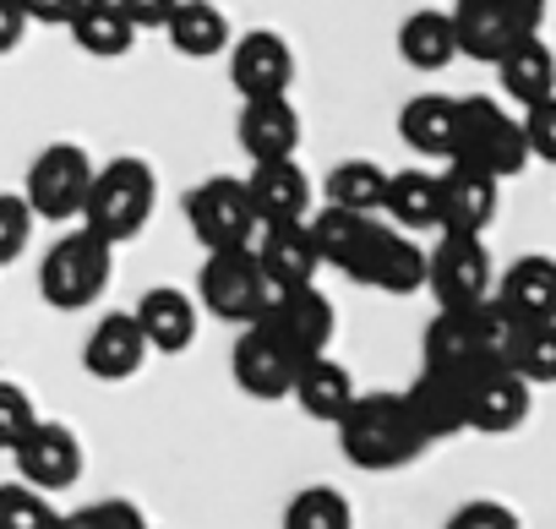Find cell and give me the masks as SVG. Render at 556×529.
I'll list each match as a JSON object with an SVG mask.
<instances>
[{
	"label": "cell",
	"mask_w": 556,
	"mask_h": 529,
	"mask_svg": "<svg viewBox=\"0 0 556 529\" xmlns=\"http://www.w3.org/2000/svg\"><path fill=\"white\" fill-rule=\"evenodd\" d=\"M339 448H344V458H350L355 469L382 475V469L415 464L431 442H426V431L415 426L404 393H361V399L350 404V415L339 420Z\"/></svg>",
	"instance_id": "6da1fadb"
},
{
	"label": "cell",
	"mask_w": 556,
	"mask_h": 529,
	"mask_svg": "<svg viewBox=\"0 0 556 529\" xmlns=\"http://www.w3.org/2000/svg\"><path fill=\"white\" fill-rule=\"evenodd\" d=\"M159 207V175L148 159H110L104 169H93V186H88V202H83V229L93 240H104L110 251L115 245H131L148 218Z\"/></svg>",
	"instance_id": "7a4b0ae2"
},
{
	"label": "cell",
	"mask_w": 556,
	"mask_h": 529,
	"mask_svg": "<svg viewBox=\"0 0 556 529\" xmlns=\"http://www.w3.org/2000/svg\"><path fill=\"white\" fill-rule=\"evenodd\" d=\"M447 164H464V169H475V175H491L496 186L513 180V175L529 164L518 115H507L491 93L458 99V131H453V159H447Z\"/></svg>",
	"instance_id": "3957f363"
},
{
	"label": "cell",
	"mask_w": 556,
	"mask_h": 529,
	"mask_svg": "<svg viewBox=\"0 0 556 529\" xmlns=\"http://www.w3.org/2000/svg\"><path fill=\"white\" fill-rule=\"evenodd\" d=\"M273 285L267 274L256 268L251 245L245 251H218V256H202L197 268V312L229 323V328H256L267 312H273Z\"/></svg>",
	"instance_id": "277c9868"
},
{
	"label": "cell",
	"mask_w": 556,
	"mask_h": 529,
	"mask_svg": "<svg viewBox=\"0 0 556 529\" xmlns=\"http://www.w3.org/2000/svg\"><path fill=\"white\" fill-rule=\"evenodd\" d=\"M110 274H115V251L88 229H66L39 262V295L55 312H83L110 290Z\"/></svg>",
	"instance_id": "5b68a950"
},
{
	"label": "cell",
	"mask_w": 556,
	"mask_h": 529,
	"mask_svg": "<svg viewBox=\"0 0 556 529\" xmlns=\"http://www.w3.org/2000/svg\"><path fill=\"white\" fill-rule=\"evenodd\" d=\"M453 17V45L469 61H502L507 50H518L523 39H540L545 7L540 0H464L447 12Z\"/></svg>",
	"instance_id": "8992f818"
},
{
	"label": "cell",
	"mask_w": 556,
	"mask_h": 529,
	"mask_svg": "<svg viewBox=\"0 0 556 529\" xmlns=\"http://www.w3.org/2000/svg\"><path fill=\"white\" fill-rule=\"evenodd\" d=\"M93 169H99V164L88 159V148H77V142H50V148L34 153V164H28L17 197H23L28 213L45 218V224L83 218V202H88Z\"/></svg>",
	"instance_id": "52a82bcc"
},
{
	"label": "cell",
	"mask_w": 556,
	"mask_h": 529,
	"mask_svg": "<svg viewBox=\"0 0 556 529\" xmlns=\"http://www.w3.org/2000/svg\"><path fill=\"white\" fill-rule=\"evenodd\" d=\"M186 224L197 235V245H207V256L218 251H245L256 235V213L245 197L240 175H207L186 191Z\"/></svg>",
	"instance_id": "ba28073f"
},
{
	"label": "cell",
	"mask_w": 556,
	"mask_h": 529,
	"mask_svg": "<svg viewBox=\"0 0 556 529\" xmlns=\"http://www.w3.org/2000/svg\"><path fill=\"white\" fill-rule=\"evenodd\" d=\"M426 290L437 295V312H475V306H485L491 290H496L485 240L442 235V240L426 251Z\"/></svg>",
	"instance_id": "9c48e42d"
},
{
	"label": "cell",
	"mask_w": 556,
	"mask_h": 529,
	"mask_svg": "<svg viewBox=\"0 0 556 529\" xmlns=\"http://www.w3.org/2000/svg\"><path fill=\"white\" fill-rule=\"evenodd\" d=\"M344 279L382 290V295H415L426 290V245H415L409 235H399L393 224H371V235L361 240V251L350 256Z\"/></svg>",
	"instance_id": "30bf717a"
},
{
	"label": "cell",
	"mask_w": 556,
	"mask_h": 529,
	"mask_svg": "<svg viewBox=\"0 0 556 529\" xmlns=\"http://www.w3.org/2000/svg\"><path fill=\"white\" fill-rule=\"evenodd\" d=\"M229 377L245 399H262V404H278L295 393V377H301V355L278 339L267 323L256 328H240L235 350H229Z\"/></svg>",
	"instance_id": "8fae6325"
},
{
	"label": "cell",
	"mask_w": 556,
	"mask_h": 529,
	"mask_svg": "<svg viewBox=\"0 0 556 529\" xmlns=\"http://www.w3.org/2000/svg\"><path fill=\"white\" fill-rule=\"evenodd\" d=\"M229 83H235L240 104L290 99V88H295V50L278 39L273 28H251L229 50Z\"/></svg>",
	"instance_id": "7c38bea8"
},
{
	"label": "cell",
	"mask_w": 556,
	"mask_h": 529,
	"mask_svg": "<svg viewBox=\"0 0 556 529\" xmlns=\"http://www.w3.org/2000/svg\"><path fill=\"white\" fill-rule=\"evenodd\" d=\"M12 464H17V480H23V486H34L39 496H55V491H72V486H77V475H83V442H77L72 426L39 420V426L17 442Z\"/></svg>",
	"instance_id": "4fadbf2b"
},
{
	"label": "cell",
	"mask_w": 556,
	"mask_h": 529,
	"mask_svg": "<svg viewBox=\"0 0 556 529\" xmlns=\"http://www.w3.org/2000/svg\"><path fill=\"white\" fill-rule=\"evenodd\" d=\"M262 323L301 355V366H306V361H323L328 344H333V333H339V312H333V301H328L317 285H306V290H278V295H273V312H267Z\"/></svg>",
	"instance_id": "5bb4252c"
},
{
	"label": "cell",
	"mask_w": 556,
	"mask_h": 529,
	"mask_svg": "<svg viewBox=\"0 0 556 529\" xmlns=\"http://www.w3.org/2000/svg\"><path fill=\"white\" fill-rule=\"evenodd\" d=\"M251 256H256V268L267 274L273 290H306L323 274L312 218L306 224H267V229H256L251 235Z\"/></svg>",
	"instance_id": "9a60e30c"
},
{
	"label": "cell",
	"mask_w": 556,
	"mask_h": 529,
	"mask_svg": "<svg viewBox=\"0 0 556 529\" xmlns=\"http://www.w3.org/2000/svg\"><path fill=\"white\" fill-rule=\"evenodd\" d=\"M442 186V218H437V235H469V240H485V229L496 224V207H502V186L491 175H475L464 164H447L437 175Z\"/></svg>",
	"instance_id": "2e32d148"
},
{
	"label": "cell",
	"mask_w": 556,
	"mask_h": 529,
	"mask_svg": "<svg viewBox=\"0 0 556 529\" xmlns=\"http://www.w3.org/2000/svg\"><path fill=\"white\" fill-rule=\"evenodd\" d=\"M245 180V197H251V213H256V229L267 224H306L317 207H312V180L295 159L285 164H251Z\"/></svg>",
	"instance_id": "e0dca14e"
},
{
	"label": "cell",
	"mask_w": 556,
	"mask_h": 529,
	"mask_svg": "<svg viewBox=\"0 0 556 529\" xmlns=\"http://www.w3.org/2000/svg\"><path fill=\"white\" fill-rule=\"evenodd\" d=\"M469 382L475 377H453V371H426L420 366V377L404 388V404H409L415 426L426 431V442L469 431Z\"/></svg>",
	"instance_id": "ac0fdd59"
},
{
	"label": "cell",
	"mask_w": 556,
	"mask_h": 529,
	"mask_svg": "<svg viewBox=\"0 0 556 529\" xmlns=\"http://www.w3.org/2000/svg\"><path fill=\"white\" fill-rule=\"evenodd\" d=\"M491 301H496L507 317H518L523 328L556 323V256H540V251H534V256L507 262V274L496 279Z\"/></svg>",
	"instance_id": "d6986e66"
},
{
	"label": "cell",
	"mask_w": 556,
	"mask_h": 529,
	"mask_svg": "<svg viewBox=\"0 0 556 529\" xmlns=\"http://www.w3.org/2000/svg\"><path fill=\"white\" fill-rule=\"evenodd\" d=\"M235 142L251 164H285L301 153V110L290 99H267V104H240Z\"/></svg>",
	"instance_id": "ffe728a7"
},
{
	"label": "cell",
	"mask_w": 556,
	"mask_h": 529,
	"mask_svg": "<svg viewBox=\"0 0 556 529\" xmlns=\"http://www.w3.org/2000/svg\"><path fill=\"white\" fill-rule=\"evenodd\" d=\"M131 323L148 339V355H186L197 344V301L186 290H169V285L142 290V301L131 306Z\"/></svg>",
	"instance_id": "44dd1931"
},
{
	"label": "cell",
	"mask_w": 556,
	"mask_h": 529,
	"mask_svg": "<svg viewBox=\"0 0 556 529\" xmlns=\"http://www.w3.org/2000/svg\"><path fill=\"white\" fill-rule=\"evenodd\" d=\"M142 361H148V339L137 333L131 312L99 317L93 333L83 339V366H88V377H99V382H126V377L142 371Z\"/></svg>",
	"instance_id": "7402d4cb"
},
{
	"label": "cell",
	"mask_w": 556,
	"mask_h": 529,
	"mask_svg": "<svg viewBox=\"0 0 556 529\" xmlns=\"http://www.w3.org/2000/svg\"><path fill=\"white\" fill-rule=\"evenodd\" d=\"M529 382L518 371H485L469 382V431L480 437H507L529 420Z\"/></svg>",
	"instance_id": "603a6c76"
},
{
	"label": "cell",
	"mask_w": 556,
	"mask_h": 529,
	"mask_svg": "<svg viewBox=\"0 0 556 529\" xmlns=\"http://www.w3.org/2000/svg\"><path fill=\"white\" fill-rule=\"evenodd\" d=\"M453 131H458V99L453 93H415L399 110V137L420 159H453Z\"/></svg>",
	"instance_id": "cb8c5ba5"
},
{
	"label": "cell",
	"mask_w": 556,
	"mask_h": 529,
	"mask_svg": "<svg viewBox=\"0 0 556 529\" xmlns=\"http://www.w3.org/2000/svg\"><path fill=\"white\" fill-rule=\"evenodd\" d=\"M496 77H502V93L518 110H534V104L556 99V50L545 39H523L518 50H507L496 61Z\"/></svg>",
	"instance_id": "d4e9b609"
},
{
	"label": "cell",
	"mask_w": 556,
	"mask_h": 529,
	"mask_svg": "<svg viewBox=\"0 0 556 529\" xmlns=\"http://www.w3.org/2000/svg\"><path fill=\"white\" fill-rule=\"evenodd\" d=\"M312 420H344L350 415V404L361 399V388H355V371L344 366V361H333V355H323V361H306L301 366V377H295V393H290Z\"/></svg>",
	"instance_id": "484cf974"
},
{
	"label": "cell",
	"mask_w": 556,
	"mask_h": 529,
	"mask_svg": "<svg viewBox=\"0 0 556 529\" xmlns=\"http://www.w3.org/2000/svg\"><path fill=\"white\" fill-rule=\"evenodd\" d=\"M382 213L393 218L399 235H420V229H437L442 218V186L431 169H399L388 175V197H382Z\"/></svg>",
	"instance_id": "4316f807"
},
{
	"label": "cell",
	"mask_w": 556,
	"mask_h": 529,
	"mask_svg": "<svg viewBox=\"0 0 556 529\" xmlns=\"http://www.w3.org/2000/svg\"><path fill=\"white\" fill-rule=\"evenodd\" d=\"M382 197H388V169L371 164V159H344L323 180V207H339V213L377 218L382 213Z\"/></svg>",
	"instance_id": "83f0119b"
},
{
	"label": "cell",
	"mask_w": 556,
	"mask_h": 529,
	"mask_svg": "<svg viewBox=\"0 0 556 529\" xmlns=\"http://www.w3.org/2000/svg\"><path fill=\"white\" fill-rule=\"evenodd\" d=\"M164 34H169V45L186 61H213V55L229 50V17L218 7H202V0H180V7H169Z\"/></svg>",
	"instance_id": "f1b7e54d"
},
{
	"label": "cell",
	"mask_w": 556,
	"mask_h": 529,
	"mask_svg": "<svg viewBox=\"0 0 556 529\" xmlns=\"http://www.w3.org/2000/svg\"><path fill=\"white\" fill-rule=\"evenodd\" d=\"M66 34H72V45L83 55H99V61H121L137 45L131 23L121 17V7H110V0H88V7H77Z\"/></svg>",
	"instance_id": "f546056e"
},
{
	"label": "cell",
	"mask_w": 556,
	"mask_h": 529,
	"mask_svg": "<svg viewBox=\"0 0 556 529\" xmlns=\"http://www.w3.org/2000/svg\"><path fill=\"white\" fill-rule=\"evenodd\" d=\"M399 55L415 66V72H442L453 55H458V45H453V17L447 12H409L404 23H399Z\"/></svg>",
	"instance_id": "4dcf8cb0"
},
{
	"label": "cell",
	"mask_w": 556,
	"mask_h": 529,
	"mask_svg": "<svg viewBox=\"0 0 556 529\" xmlns=\"http://www.w3.org/2000/svg\"><path fill=\"white\" fill-rule=\"evenodd\" d=\"M285 529H355V507L333 486H306L285 507Z\"/></svg>",
	"instance_id": "1f68e13d"
},
{
	"label": "cell",
	"mask_w": 556,
	"mask_h": 529,
	"mask_svg": "<svg viewBox=\"0 0 556 529\" xmlns=\"http://www.w3.org/2000/svg\"><path fill=\"white\" fill-rule=\"evenodd\" d=\"M55 524H61V507H50V496H39L23 480L0 486V529H55Z\"/></svg>",
	"instance_id": "d6a6232c"
},
{
	"label": "cell",
	"mask_w": 556,
	"mask_h": 529,
	"mask_svg": "<svg viewBox=\"0 0 556 529\" xmlns=\"http://www.w3.org/2000/svg\"><path fill=\"white\" fill-rule=\"evenodd\" d=\"M39 420H45V415H39V404L28 399V388H17V382L0 377V453H17V442H23Z\"/></svg>",
	"instance_id": "836d02e7"
},
{
	"label": "cell",
	"mask_w": 556,
	"mask_h": 529,
	"mask_svg": "<svg viewBox=\"0 0 556 529\" xmlns=\"http://www.w3.org/2000/svg\"><path fill=\"white\" fill-rule=\"evenodd\" d=\"M55 529H148V518L137 513V502L110 496V502H88L77 513H61Z\"/></svg>",
	"instance_id": "e575fe53"
},
{
	"label": "cell",
	"mask_w": 556,
	"mask_h": 529,
	"mask_svg": "<svg viewBox=\"0 0 556 529\" xmlns=\"http://www.w3.org/2000/svg\"><path fill=\"white\" fill-rule=\"evenodd\" d=\"M34 240V213L17 191H0V268H12V262L28 251Z\"/></svg>",
	"instance_id": "d590c367"
},
{
	"label": "cell",
	"mask_w": 556,
	"mask_h": 529,
	"mask_svg": "<svg viewBox=\"0 0 556 529\" xmlns=\"http://www.w3.org/2000/svg\"><path fill=\"white\" fill-rule=\"evenodd\" d=\"M529 388L540 382H556V323H545V328H529L523 333V350H518V366H513Z\"/></svg>",
	"instance_id": "8d00e7d4"
},
{
	"label": "cell",
	"mask_w": 556,
	"mask_h": 529,
	"mask_svg": "<svg viewBox=\"0 0 556 529\" xmlns=\"http://www.w3.org/2000/svg\"><path fill=\"white\" fill-rule=\"evenodd\" d=\"M518 126H523V148H529V159L556 164V99H545V104L523 110V115H518Z\"/></svg>",
	"instance_id": "74e56055"
},
{
	"label": "cell",
	"mask_w": 556,
	"mask_h": 529,
	"mask_svg": "<svg viewBox=\"0 0 556 529\" xmlns=\"http://www.w3.org/2000/svg\"><path fill=\"white\" fill-rule=\"evenodd\" d=\"M442 529H523V524H518V513H513V507H502V502H485V496H480V502H464Z\"/></svg>",
	"instance_id": "f35d334b"
},
{
	"label": "cell",
	"mask_w": 556,
	"mask_h": 529,
	"mask_svg": "<svg viewBox=\"0 0 556 529\" xmlns=\"http://www.w3.org/2000/svg\"><path fill=\"white\" fill-rule=\"evenodd\" d=\"M28 28L34 23H28V12L17 7V0H0V55H12L28 39Z\"/></svg>",
	"instance_id": "ab89813d"
},
{
	"label": "cell",
	"mask_w": 556,
	"mask_h": 529,
	"mask_svg": "<svg viewBox=\"0 0 556 529\" xmlns=\"http://www.w3.org/2000/svg\"><path fill=\"white\" fill-rule=\"evenodd\" d=\"M121 17L131 23V34H142V28H164L169 23V7H153V0H126Z\"/></svg>",
	"instance_id": "60d3db41"
}]
</instances>
